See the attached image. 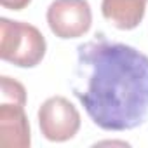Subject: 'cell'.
Listing matches in <instances>:
<instances>
[{
    "label": "cell",
    "mask_w": 148,
    "mask_h": 148,
    "mask_svg": "<svg viewBox=\"0 0 148 148\" xmlns=\"http://www.w3.org/2000/svg\"><path fill=\"white\" fill-rule=\"evenodd\" d=\"M73 94L103 131H131L148 117V56L103 33L77 47Z\"/></svg>",
    "instance_id": "cell-1"
},
{
    "label": "cell",
    "mask_w": 148,
    "mask_h": 148,
    "mask_svg": "<svg viewBox=\"0 0 148 148\" xmlns=\"http://www.w3.org/2000/svg\"><path fill=\"white\" fill-rule=\"evenodd\" d=\"M45 38L30 23L0 19V58L19 68H33L45 56Z\"/></svg>",
    "instance_id": "cell-2"
},
{
    "label": "cell",
    "mask_w": 148,
    "mask_h": 148,
    "mask_svg": "<svg viewBox=\"0 0 148 148\" xmlns=\"http://www.w3.org/2000/svg\"><path fill=\"white\" fill-rule=\"evenodd\" d=\"M38 125L45 139L63 143L79 132L80 113L66 98L52 96L45 99L38 108Z\"/></svg>",
    "instance_id": "cell-3"
},
{
    "label": "cell",
    "mask_w": 148,
    "mask_h": 148,
    "mask_svg": "<svg viewBox=\"0 0 148 148\" xmlns=\"http://www.w3.org/2000/svg\"><path fill=\"white\" fill-rule=\"evenodd\" d=\"M45 18L58 38H79L92 25V11L87 0H54Z\"/></svg>",
    "instance_id": "cell-4"
},
{
    "label": "cell",
    "mask_w": 148,
    "mask_h": 148,
    "mask_svg": "<svg viewBox=\"0 0 148 148\" xmlns=\"http://www.w3.org/2000/svg\"><path fill=\"white\" fill-rule=\"evenodd\" d=\"M30 143V122L25 113V106L2 101L0 105V146L28 148Z\"/></svg>",
    "instance_id": "cell-5"
},
{
    "label": "cell",
    "mask_w": 148,
    "mask_h": 148,
    "mask_svg": "<svg viewBox=\"0 0 148 148\" xmlns=\"http://www.w3.org/2000/svg\"><path fill=\"white\" fill-rule=\"evenodd\" d=\"M148 0H103L101 14L119 30H134L145 18Z\"/></svg>",
    "instance_id": "cell-6"
},
{
    "label": "cell",
    "mask_w": 148,
    "mask_h": 148,
    "mask_svg": "<svg viewBox=\"0 0 148 148\" xmlns=\"http://www.w3.org/2000/svg\"><path fill=\"white\" fill-rule=\"evenodd\" d=\"M0 86H2V101L14 103V105H26V89L21 82L4 75L0 77Z\"/></svg>",
    "instance_id": "cell-7"
},
{
    "label": "cell",
    "mask_w": 148,
    "mask_h": 148,
    "mask_svg": "<svg viewBox=\"0 0 148 148\" xmlns=\"http://www.w3.org/2000/svg\"><path fill=\"white\" fill-rule=\"evenodd\" d=\"M32 0H0L4 9H9V11H23L25 7L30 5Z\"/></svg>",
    "instance_id": "cell-8"
},
{
    "label": "cell",
    "mask_w": 148,
    "mask_h": 148,
    "mask_svg": "<svg viewBox=\"0 0 148 148\" xmlns=\"http://www.w3.org/2000/svg\"><path fill=\"white\" fill-rule=\"evenodd\" d=\"M110 146V145H113V146H129V143H125V141H99V143H96L94 146Z\"/></svg>",
    "instance_id": "cell-9"
}]
</instances>
